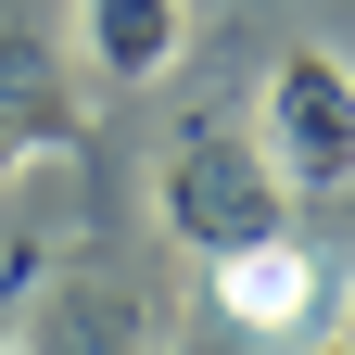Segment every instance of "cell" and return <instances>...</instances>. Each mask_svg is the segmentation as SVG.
<instances>
[{
	"instance_id": "obj_6",
	"label": "cell",
	"mask_w": 355,
	"mask_h": 355,
	"mask_svg": "<svg viewBox=\"0 0 355 355\" xmlns=\"http://www.w3.org/2000/svg\"><path fill=\"white\" fill-rule=\"evenodd\" d=\"M13 318H26V254H0V355H13Z\"/></svg>"
},
{
	"instance_id": "obj_3",
	"label": "cell",
	"mask_w": 355,
	"mask_h": 355,
	"mask_svg": "<svg viewBox=\"0 0 355 355\" xmlns=\"http://www.w3.org/2000/svg\"><path fill=\"white\" fill-rule=\"evenodd\" d=\"M153 343V304L114 279V266H51L26 279V318H13V355H140Z\"/></svg>"
},
{
	"instance_id": "obj_8",
	"label": "cell",
	"mask_w": 355,
	"mask_h": 355,
	"mask_svg": "<svg viewBox=\"0 0 355 355\" xmlns=\"http://www.w3.org/2000/svg\"><path fill=\"white\" fill-rule=\"evenodd\" d=\"M0 153H13V140H0Z\"/></svg>"
},
{
	"instance_id": "obj_7",
	"label": "cell",
	"mask_w": 355,
	"mask_h": 355,
	"mask_svg": "<svg viewBox=\"0 0 355 355\" xmlns=\"http://www.w3.org/2000/svg\"><path fill=\"white\" fill-rule=\"evenodd\" d=\"M191 355H266V343H241V330H216V343H191Z\"/></svg>"
},
{
	"instance_id": "obj_1",
	"label": "cell",
	"mask_w": 355,
	"mask_h": 355,
	"mask_svg": "<svg viewBox=\"0 0 355 355\" xmlns=\"http://www.w3.org/2000/svg\"><path fill=\"white\" fill-rule=\"evenodd\" d=\"M279 165L254 153V127L229 114H191L165 140V178H153V216H165V241H191L203 266L216 254H241V241H279Z\"/></svg>"
},
{
	"instance_id": "obj_4",
	"label": "cell",
	"mask_w": 355,
	"mask_h": 355,
	"mask_svg": "<svg viewBox=\"0 0 355 355\" xmlns=\"http://www.w3.org/2000/svg\"><path fill=\"white\" fill-rule=\"evenodd\" d=\"M304 318H318V254H304L292 229L216 254V330H241V343H292Z\"/></svg>"
},
{
	"instance_id": "obj_2",
	"label": "cell",
	"mask_w": 355,
	"mask_h": 355,
	"mask_svg": "<svg viewBox=\"0 0 355 355\" xmlns=\"http://www.w3.org/2000/svg\"><path fill=\"white\" fill-rule=\"evenodd\" d=\"M254 153L279 165V191L343 203V178H355V76H343V51H279V76L254 102Z\"/></svg>"
},
{
	"instance_id": "obj_5",
	"label": "cell",
	"mask_w": 355,
	"mask_h": 355,
	"mask_svg": "<svg viewBox=\"0 0 355 355\" xmlns=\"http://www.w3.org/2000/svg\"><path fill=\"white\" fill-rule=\"evenodd\" d=\"M76 38H89V76L114 89H153L191 51V0H76Z\"/></svg>"
}]
</instances>
